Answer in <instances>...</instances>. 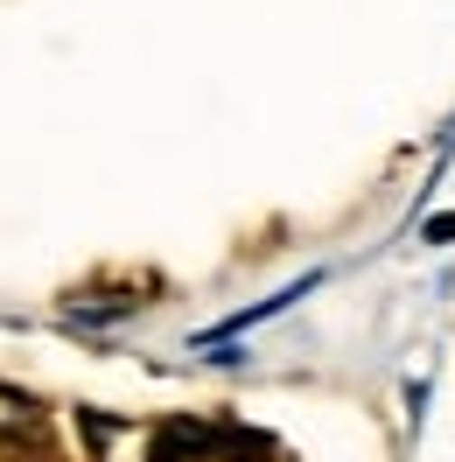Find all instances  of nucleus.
I'll return each mask as SVG.
<instances>
[{
	"label": "nucleus",
	"mask_w": 455,
	"mask_h": 462,
	"mask_svg": "<svg viewBox=\"0 0 455 462\" xmlns=\"http://www.w3.org/2000/svg\"><path fill=\"white\" fill-rule=\"evenodd\" d=\"M225 448H253V441L246 434H218V428H203V420H169V428L154 434L147 462H203V456H225Z\"/></svg>",
	"instance_id": "f257e3e1"
},
{
	"label": "nucleus",
	"mask_w": 455,
	"mask_h": 462,
	"mask_svg": "<svg viewBox=\"0 0 455 462\" xmlns=\"http://www.w3.org/2000/svg\"><path fill=\"white\" fill-rule=\"evenodd\" d=\"M22 434H42V406L29 393H14V385H0V441H22Z\"/></svg>",
	"instance_id": "f03ea898"
},
{
	"label": "nucleus",
	"mask_w": 455,
	"mask_h": 462,
	"mask_svg": "<svg viewBox=\"0 0 455 462\" xmlns=\"http://www.w3.org/2000/svg\"><path fill=\"white\" fill-rule=\"evenodd\" d=\"M427 238H455V217H434V225H427Z\"/></svg>",
	"instance_id": "7ed1b4c3"
}]
</instances>
